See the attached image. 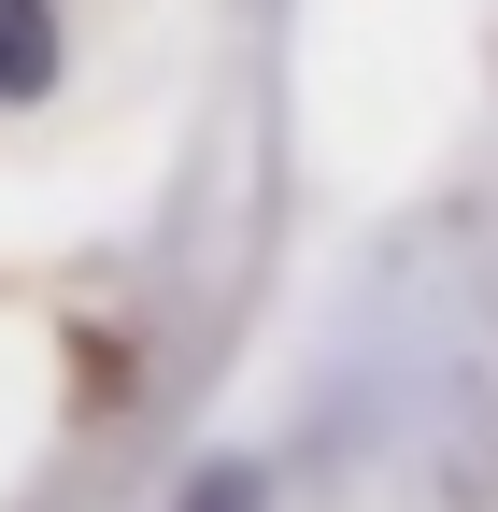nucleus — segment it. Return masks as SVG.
<instances>
[{
	"mask_svg": "<svg viewBox=\"0 0 498 512\" xmlns=\"http://www.w3.org/2000/svg\"><path fill=\"white\" fill-rule=\"evenodd\" d=\"M57 72V15H43V0H0V100H29Z\"/></svg>",
	"mask_w": 498,
	"mask_h": 512,
	"instance_id": "f257e3e1",
	"label": "nucleus"
},
{
	"mask_svg": "<svg viewBox=\"0 0 498 512\" xmlns=\"http://www.w3.org/2000/svg\"><path fill=\"white\" fill-rule=\"evenodd\" d=\"M185 512H257V470H200V484H185Z\"/></svg>",
	"mask_w": 498,
	"mask_h": 512,
	"instance_id": "f03ea898",
	"label": "nucleus"
}]
</instances>
